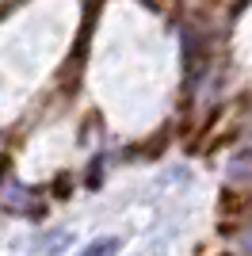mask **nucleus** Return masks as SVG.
Here are the masks:
<instances>
[{"mask_svg":"<svg viewBox=\"0 0 252 256\" xmlns=\"http://www.w3.org/2000/svg\"><path fill=\"white\" fill-rule=\"evenodd\" d=\"M115 252H118V241L115 237H104V241H92L80 256H115Z\"/></svg>","mask_w":252,"mask_h":256,"instance_id":"f257e3e1","label":"nucleus"}]
</instances>
